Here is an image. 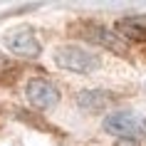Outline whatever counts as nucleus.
I'll return each instance as SVG.
<instances>
[{
	"mask_svg": "<svg viewBox=\"0 0 146 146\" xmlns=\"http://www.w3.org/2000/svg\"><path fill=\"white\" fill-rule=\"evenodd\" d=\"M54 62L57 67L67 69V72H74V74H92L102 67L99 54L87 52L77 45H62L54 50Z\"/></svg>",
	"mask_w": 146,
	"mask_h": 146,
	"instance_id": "f257e3e1",
	"label": "nucleus"
},
{
	"mask_svg": "<svg viewBox=\"0 0 146 146\" xmlns=\"http://www.w3.org/2000/svg\"><path fill=\"white\" fill-rule=\"evenodd\" d=\"M104 131L119 139H144L146 136V119L136 111H114L104 119Z\"/></svg>",
	"mask_w": 146,
	"mask_h": 146,
	"instance_id": "f03ea898",
	"label": "nucleus"
},
{
	"mask_svg": "<svg viewBox=\"0 0 146 146\" xmlns=\"http://www.w3.org/2000/svg\"><path fill=\"white\" fill-rule=\"evenodd\" d=\"M25 97L35 109L40 111H50V109L57 107L60 102V89L45 77H32L27 84H25Z\"/></svg>",
	"mask_w": 146,
	"mask_h": 146,
	"instance_id": "7ed1b4c3",
	"label": "nucleus"
},
{
	"mask_svg": "<svg viewBox=\"0 0 146 146\" xmlns=\"http://www.w3.org/2000/svg\"><path fill=\"white\" fill-rule=\"evenodd\" d=\"M3 42H5V47L13 54L25 57V60H37L42 54V45H40V40L35 37V32L30 27H15V30H10Z\"/></svg>",
	"mask_w": 146,
	"mask_h": 146,
	"instance_id": "20e7f679",
	"label": "nucleus"
},
{
	"mask_svg": "<svg viewBox=\"0 0 146 146\" xmlns=\"http://www.w3.org/2000/svg\"><path fill=\"white\" fill-rule=\"evenodd\" d=\"M79 35H82L84 40H89V42H94V45L111 50L114 54H126V45L119 40V35H116V32H109L104 25L84 23V25H82V32H79Z\"/></svg>",
	"mask_w": 146,
	"mask_h": 146,
	"instance_id": "39448f33",
	"label": "nucleus"
},
{
	"mask_svg": "<svg viewBox=\"0 0 146 146\" xmlns=\"http://www.w3.org/2000/svg\"><path fill=\"white\" fill-rule=\"evenodd\" d=\"M116 32L121 37H129V40H136V42H144L146 40V15H129V17H121L116 23Z\"/></svg>",
	"mask_w": 146,
	"mask_h": 146,
	"instance_id": "423d86ee",
	"label": "nucleus"
},
{
	"mask_svg": "<svg viewBox=\"0 0 146 146\" xmlns=\"http://www.w3.org/2000/svg\"><path fill=\"white\" fill-rule=\"evenodd\" d=\"M77 102L87 109V111H99V109L107 104V97L102 92H97V89H84V92H79Z\"/></svg>",
	"mask_w": 146,
	"mask_h": 146,
	"instance_id": "0eeeda50",
	"label": "nucleus"
},
{
	"mask_svg": "<svg viewBox=\"0 0 146 146\" xmlns=\"http://www.w3.org/2000/svg\"><path fill=\"white\" fill-rule=\"evenodd\" d=\"M114 146H136V144H134L131 139H119V141H116Z\"/></svg>",
	"mask_w": 146,
	"mask_h": 146,
	"instance_id": "6e6552de",
	"label": "nucleus"
}]
</instances>
